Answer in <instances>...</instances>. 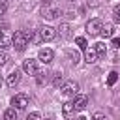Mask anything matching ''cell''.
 I'll return each instance as SVG.
<instances>
[{
	"mask_svg": "<svg viewBox=\"0 0 120 120\" xmlns=\"http://www.w3.org/2000/svg\"><path fill=\"white\" fill-rule=\"evenodd\" d=\"M92 120H109V118H107L103 112H96V114L92 116Z\"/></svg>",
	"mask_w": 120,
	"mask_h": 120,
	"instance_id": "25",
	"label": "cell"
},
{
	"mask_svg": "<svg viewBox=\"0 0 120 120\" xmlns=\"http://www.w3.org/2000/svg\"><path fill=\"white\" fill-rule=\"evenodd\" d=\"M86 105H88V98H86L84 94H77V96L73 98V107H75V111H84Z\"/></svg>",
	"mask_w": 120,
	"mask_h": 120,
	"instance_id": "10",
	"label": "cell"
},
{
	"mask_svg": "<svg viewBox=\"0 0 120 120\" xmlns=\"http://www.w3.org/2000/svg\"><path fill=\"white\" fill-rule=\"evenodd\" d=\"M19 81H21V71L19 69H13L9 75H8V79H6V82H8V86H15V84H19Z\"/></svg>",
	"mask_w": 120,
	"mask_h": 120,
	"instance_id": "12",
	"label": "cell"
},
{
	"mask_svg": "<svg viewBox=\"0 0 120 120\" xmlns=\"http://www.w3.org/2000/svg\"><path fill=\"white\" fill-rule=\"evenodd\" d=\"M77 120H86V118H84V116H79V118H77Z\"/></svg>",
	"mask_w": 120,
	"mask_h": 120,
	"instance_id": "28",
	"label": "cell"
},
{
	"mask_svg": "<svg viewBox=\"0 0 120 120\" xmlns=\"http://www.w3.org/2000/svg\"><path fill=\"white\" fill-rule=\"evenodd\" d=\"M111 45H112L114 49H120V38H112V41H111Z\"/></svg>",
	"mask_w": 120,
	"mask_h": 120,
	"instance_id": "26",
	"label": "cell"
},
{
	"mask_svg": "<svg viewBox=\"0 0 120 120\" xmlns=\"http://www.w3.org/2000/svg\"><path fill=\"white\" fill-rule=\"evenodd\" d=\"M52 56H54V52H52L51 49H39V52H38V62H41V64H51V62H52Z\"/></svg>",
	"mask_w": 120,
	"mask_h": 120,
	"instance_id": "9",
	"label": "cell"
},
{
	"mask_svg": "<svg viewBox=\"0 0 120 120\" xmlns=\"http://www.w3.org/2000/svg\"><path fill=\"white\" fill-rule=\"evenodd\" d=\"M94 47H96V52H98V56H103V54L107 52V45H105V43H96Z\"/></svg>",
	"mask_w": 120,
	"mask_h": 120,
	"instance_id": "17",
	"label": "cell"
},
{
	"mask_svg": "<svg viewBox=\"0 0 120 120\" xmlns=\"http://www.w3.org/2000/svg\"><path fill=\"white\" fill-rule=\"evenodd\" d=\"M39 2H41V4H43V6H47V4H51V2H52V0H39Z\"/></svg>",
	"mask_w": 120,
	"mask_h": 120,
	"instance_id": "27",
	"label": "cell"
},
{
	"mask_svg": "<svg viewBox=\"0 0 120 120\" xmlns=\"http://www.w3.org/2000/svg\"><path fill=\"white\" fill-rule=\"evenodd\" d=\"M11 45H13V49H15V51L22 52V51L26 49V45H28V38H26V32H22V30L15 32V34L11 36Z\"/></svg>",
	"mask_w": 120,
	"mask_h": 120,
	"instance_id": "1",
	"label": "cell"
},
{
	"mask_svg": "<svg viewBox=\"0 0 120 120\" xmlns=\"http://www.w3.org/2000/svg\"><path fill=\"white\" fill-rule=\"evenodd\" d=\"M73 111H75V107H73V101H66V103L62 105V112H64V116H69Z\"/></svg>",
	"mask_w": 120,
	"mask_h": 120,
	"instance_id": "14",
	"label": "cell"
},
{
	"mask_svg": "<svg viewBox=\"0 0 120 120\" xmlns=\"http://www.w3.org/2000/svg\"><path fill=\"white\" fill-rule=\"evenodd\" d=\"M75 43H77V45H79V47H81L82 51H84V49L88 47V45H86V39H84V38H75Z\"/></svg>",
	"mask_w": 120,
	"mask_h": 120,
	"instance_id": "20",
	"label": "cell"
},
{
	"mask_svg": "<svg viewBox=\"0 0 120 120\" xmlns=\"http://www.w3.org/2000/svg\"><path fill=\"white\" fill-rule=\"evenodd\" d=\"M22 69H24L28 75H38V73H39V64H38V60L28 58V60L22 62Z\"/></svg>",
	"mask_w": 120,
	"mask_h": 120,
	"instance_id": "8",
	"label": "cell"
},
{
	"mask_svg": "<svg viewBox=\"0 0 120 120\" xmlns=\"http://www.w3.org/2000/svg\"><path fill=\"white\" fill-rule=\"evenodd\" d=\"M28 103H30V99H28L26 94H15V96L11 98V105H13V109H17V111L26 109Z\"/></svg>",
	"mask_w": 120,
	"mask_h": 120,
	"instance_id": "4",
	"label": "cell"
},
{
	"mask_svg": "<svg viewBox=\"0 0 120 120\" xmlns=\"http://www.w3.org/2000/svg\"><path fill=\"white\" fill-rule=\"evenodd\" d=\"M60 92H62V96H66V98H75L77 92H79V84H77L75 81H68V82L62 84Z\"/></svg>",
	"mask_w": 120,
	"mask_h": 120,
	"instance_id": "3",
	"label": "cell"
},
{
	"mask_svg": "<svg viewBox=\"0 0 120 120\" xmlns=\"http://www.w3.org/2000/svg\"><path fill=\"white\" fill-rule=\"evenodd\" d=\"M84 60H86L88 64H94V62L98 60V52H96V47H94V45H90V47L84 49Z\"/></svg>",
	"mask_w": 120,
	"mask_h": 120,
	"instance_id": "11",
	"label": "cell"
},
{
	"mask_svg": "<svg viewBox=\"0 0 120 120\" xmlns=\"http://www.w3.org/2000/svg\"><path fill=\"white\" fill-rule=\"evenodd\" d=\"M116 79H118V73H116V71H111V73H109V77H107V84H109V86H112V84L116 82Z\"/></svg>",
	"mask_w": 120,
	"mask_h": 120,
	"instance_id": "18",
	"label": "cell"
},
{
	"mask_svg": "<svg viewBox=\"0 0 120 120\" xmlns=\"http://www.w3.org/2000/svg\"><path fill=\"white\" fill-rule=\"evenodd\" d=\"M58 15H60V8L54 6V4H47V6L41 8V17L47 19V21H52V19H56Z\"/></svg>",
	"mask_w": 120,
	"mask_h": 120,
	"instance_id": "2",
	"label": "cell"
},
{
	"mask_svg": "<svg viewBox=\"0 0 120 120\" xmlns=\"http://www.w3.org/2000/svg\"><path fill=\"white\" fill-rule=\"evenodd\" d=\"M2 82H4V81H2V75H0V88H2Z\"/></svg>",
	"mask_w": 120,
	"mask_h": 120,
	"instance_id": "29",
	"label": "cell"
},
{
	"mask_svg": "<svg viewBox=\"0 0 120 120\" xmlns=\"http://www.w3.org/2000/svg\"><path fill=\"white\" fill-rule=\"evenodd\" d=\"M112 17H114V21L120 22V6H116V8L112 9Z\"/></svg>",
	"mask_w": 120,
	"mask_h": 120,
	"instance_id": "23",
	"label": "cell"
},
{
	"mask_svg": "<svg viewBox=\"0 0 120 120\" xmlns=\"http://www.w3.org/2000/svg\"><path fill=\"white\" fill-rule=\"evenodd\" d=\"M103 38H111L112 34H114V26L111 24V22H105V24H101V32H99Z\"/></svg>",
	"mask_w": 120,
	"mask_h": 120,
	"instance_id": "13",
	"label": "cell"
},
{
	"mask_svg": "<svg viewBox=\"0 0 120 120\" xmlns=\"http://www.w3.org/2000/svg\"><path fill=\"white\" fill-rule=\"evenodd\" d=\"M6 9H8V0H0V15L6 13Z\"/></svg>",
	"mask_w": 120,
	"mask_h": 120,
	"instance_id": "24",
	"label": "cell"
},
{
	"mask_svg": "<svg viewBox=\"0 0 120 120\" xmlns=\"http://www.w3.org/2000/svg\"><path fill=\"white\" fill-rule=\"evenodd\" d=\"M11 32L6 24H0V49H6L8 45H11Z\"/></svg>",
	"mask_w": 120,
	"mask_h": 120,
	"instance_id": "5",
	"label": "cell"
},
{
	"mask_svg": "<svg viewBox=\"0 0 120 120\" xmlns=\"http://www.w3.org/2000/svg\"><path fill=\"white\" fill-rule=\"evenodd\" d=\"M58 30H60V36H62V38H68V36H69V26H68V24H60Z\"/></svg>",
	"mask_w": 120,
	"mask_h": 120,
	"instance_id": "19",
	"label": "cell"
},
{
	"mask_svg": "<svg viewBox=\"0 0 120 120\" xmlns=\"http://www.w3.org/2000/svg\"><path fill=\"white\" fill-rule=\"evenodd\" d=\"M4 120H17V109H6L4 111Z\"/></svg>",
	"mask_w": 120,
	"mask_h": 120,
	"instance_id": "15",
	"label": "cell"
},
{
	"mask_svg": "<svg viewBox=\"0 0 120 120\" xmlns=\"http://www.w3.org/2000/svg\"><path fill=\"white\" fill-rule=\"evenodd\" d=\"M101 21L99 19H90L88 22H86V34H90V36H99V32H101Z\"/></svg>",
	"mask_w": 120,
	"mask_h": 120,
	"instance_id": "6",
	"label": "cell"
},
{
	"mask_svg": "<svg viewBox=\"0 0 120 120\" xmlns=\"http://www.w3.org/2000/svg\"><path fill=\"white\" fill-rule=\"evenodd\" d=\"M62 82H64V77H62V73H60V71L52 73V84H54V86H60Z\"/></svg>",
	"mask_w": 120,
	"mask_h": 120,
	"instance_id": "16",
	"label": "cell"
},
{
	"mask_svg": "<svg viewBox=\"0 0 120 120\" xmlns=\"http://www.w3.org/2000/svg\"><path fill=\"white\" fill-rule=\"evenodd\" d=\"M8 62V52H6V49H0V66H4Z\"/></svg>",
	"mask_w": 120,
	"mask_h": 120,
	"instance_id": "21",
	"label": "cell"
},
{
	"mask_svg": "<svg viewBox=\"0 0 120 120\" xmlns=\"http://www.w3.org/2000/svg\"><path fill=\"white\" fill-rule=\"evenodd\" d=\"M38 34H39L41 41H51V39H54L56 30H54L52 26H39V28H38Z\"/></svg>",
	"mask_w": 120,
	"mask_h": 120,
	"instance_id": "7",
	"label": "cell"
},
{
	"mask_svg": "<svg viewBox=\"0 0 120 120\" xmlns=\"http://www.w3.org/2000/svg\"><path fill=\"white\" fill-rule=\"evenodd\" d=\"M69 2H75V0H69Z\"/></svg>",
	"mask_w": 120,
	"mask_h": 120,
	"instance_id": "30",
	"label": "cell"
},
{
	"mask_svg": "<svg viewBox=\"0 0 120 120\" xmlns=\"http://www.w3.org/2000/svg\"><path fill=\"white\" fill-rule=\"evenodd\" d=\"M26 120H43V118H41L39 112H30V114L26 116Z\"/></svg>",
	"mask_w": 120,
	"mask_h": 120,
	"instance_id": "22",
	"label": "cell"
}]
</instances>
